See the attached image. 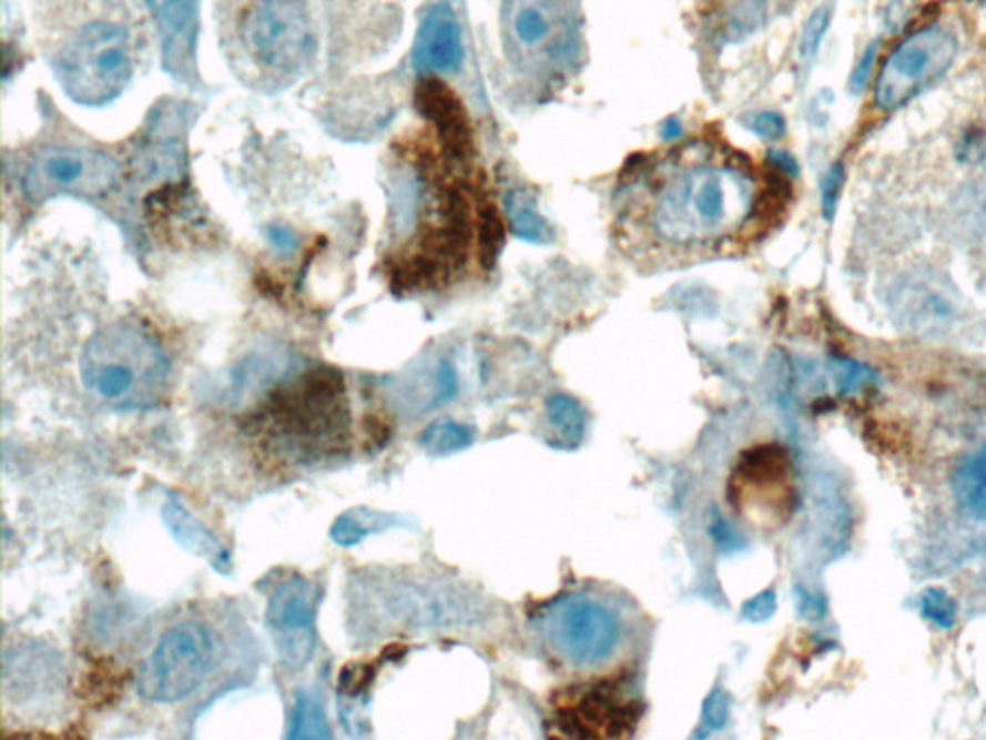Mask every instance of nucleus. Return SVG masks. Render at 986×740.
<instances>
[{"label":"nucleus","instance_id":"obj_1","mask_svg":"<svg viewBox=\"0 0 986 740\" xmlns=\"http://www.w3.org/2000/svg\"><path fill=\"white\" fill-rule=\"evenodd\" d=\"M773 182L721 141H688L627 169L617 193L621 234L672 255L740 245L775 213Z\"/></svg>","mask_w":986,"mask_h":740},{"label":"nucleus","instance_id":"obj_2","mask_svg":"<svg viewBox=\"0 0 986 740\" xmlns=\"http://www.w3.org/2000/svg\"><path fill=\"white\" fill-rule=\"evenodd\" d=\"M248 417L266 446L295 463L322 462L349 446L344 378L332 368L287 374Z\"/></svg>","mask_w":986,"mask_h":740},{"label":"nucleus","instance_id":"obj_3","mask_svg":"<svg viewBox=\"0 0 986 740\" xmlns=\"http://www.w3.org/2000/svg\"><path fill=\"white\" fill-rule=\"evenodd\" d=\"M80 374L91 396L120 410H149L170 388L169 353L140 324L118 321L89 337Z\"/></svg>","mask_w":986,"mask_h":740},{"label":"nucleus","instance_id":"obj_4","mask_svg":"<svg viewBox=\"0 0 986 740\" xmlns=\"http://www.w3.org/2000/svg\"><path fill=\"white\" fill-rule=\"evenodd\" d=\"M52 68L73 103L95 109L112 103L133 78L130 31L106 20L85 23L62 44Z\"/></svg>","mask_w":986,"mask_h":740},{"label":"nucleus","instance_id":"obj_5","mask_svg":"<svg viewBox=\"0 0 986 740\" xmlns=\"http://www.w3.org/2000/svg\"><path fill=\"white\" fill-rule=\"evenodd\" d=\"M501 41L512 67L532 78H563L578 60V28L567 0H504Z\"/></svg>","mask_w":986,"mask_h":740},{"label":"nucleus","instance_id":"obj_6","mask_svg":"<svg viewBox=\"0 0 986 740\" xmlns=\"http://www.w3.org/2000/svg\"><path fill=\"white\" fill-rule=\"evenodd\" d=\"M240 31L251 59L272 74H299L315 60L318 41L305 0H253Z\"/></svg>","mask_w":986,"mask_h":740},{"label":"nucleus","instance_id":"obj_7","mask_svg":"<svg viewBox=\"0 0 986 740\" xmlns=\"http://www.w3.org/2000/svg\"><path fill=\"white\" fill-rule=\"evenodd\" d=\"M216 638L201 621H183L166 630L143 661L138 692L146 702L176 703L203 685L216 663Z\"/></svg>","mask_w":986,"mask_h":740},{"label":"nucleus","instance_id":"obj_8","mask_svg":"<svg viewBox=\"0 0 986 740\" xmlns=\"http://www.w3.org/2000/svg\"><path fill=\"white\" fill-rule=\"evenodd\" d=\"M122 180V164L103 149L49 145L31 154L20 172V187L31 201L99 199Z\"/></svg>","mask_w":986,"mask_h":740},{"label":"nucleus","instance_id":"obj_9","mask_svg":"<svg viewBox=\"0 0 986 740\" xmlns=\"http://www.w3.org/2000/svg\"><path fill=\"white\" fill-rule=\"evenodd\" d=\"M957 57V39L943 26L915 31L888 54L878 74L875 103L896 111L951 70Z\"/></svg>","mask_w":986,"mask_h":740},{"label":"nucleus","instance_id":"obj_10","mask_svg":"<svg viewBox=\"0 0 986 740\" xmlns=\"http://www.w3.org/2000/svg\"><path fill=\"white\" fill-rule=\"evenodd\" d=\"M543 630L565 660L593 666L611 656L621 637L619 617L601 601L567 596L543 617Z\"/></svg>","mask_w":986,"mask_h":740},{"label":"nucleus","instance_id":"obj_11","mask_svg":"<svg viewBox=\"0 0 986 740\" xmlns=\"http://www.w3.org/2000/svg\"><path fill=\"white\" fill-rule=\"evenodd\" d=\"M321 598V588L301 575L279 582L268 598L266 625L279 660L292 671L305 669L313 660Z\"/></svg>","mask_w":986,"mask_h":740},{"label":"nucleus","instance_id":"obj_12","mask_svg":"<svg viewBox=\"0 0 986 740\" xmlns=\"http://www.w3.org/2000/svg\"><path fill=\"white\" fill-rule=\"evenodd\" d=\"M892 311L902 326L921 334H946L964 313L962 295L944 274L907 272L892 290Z\"/></svg>","mask_w":986,"mask_h":740},{"label":"nucleus","instance_id":"obj_13","mask_svg":"<svg viewBox=\"0 0 986 740\" xmlns=\"http://www.w3.org/2000/svg\"><path fill=\"white\" fill-rule=\"evenodd\" d=\"M382 604L392 619L413 627H454L484 619L480 601L438 582H394L384 588Z\"/></svg>","mask_w":986,"mask_h":740},{"label":"nucleus","instance_id":"obj_14","mask_svg":"<svg viewBox=\"0 0 986 740\" xmlns=\"http://www.w3.org/2000/svg\"><path fill=\"white\" fill-rule=\"evenodd\" d=\"M415 103L436 130L439 149L447 159L465 162L472 156V130L467 111L438 75H423L415 89Z\"/></svg>","mask_w":986,"mask_h":740},{"label":"nucleus","instance_id":"obj_15","mask_svg":"<svg viewBox=\"0 0 986 740\" xmlns=\"http://www.w3.org/2000/svg\"><path fill=\"white\" fill-rule=\"evenodd\" d=\"M465 60L462 30L454 8L438 2L424 10L413 44V67L420 75L451 74Z\"/></svg>","mask_w":986,"mask_h":740},{"label":"nucleus","instance_id":"obj_16","mask_svg":"<svg viewBox=\"0 0 986 740\" xmlns=\"http://www.w3.org/2000/svg\"><path fill=\"white\" fill-rule=\"evenodd\" d=\"M162 38L169 72L187 80L195 75L199 36V0H145Z\"/></svg>","mask_w":986,"mask_h":740},{"label":"nucleus","instance_id":"obj_17","mask_svg":"<svg viewBox=\"0 0 986 740\" xmlns=\"http://www.w3.org/2000/svg\"><path fill=\"white\" fill-rule=\"evenodd\" d=\"M162 520L176 544H180L183 550L190 551L191 556L205 559L214 571L224 575L234 569L230 551L222 546L211 528L203 525L187 507L183 506L182 499L177 496H170L164 501Z\"/></svg>","mask_w":986,"mask_h":740},{"label":"nucleus","instance_id":"obj_18","mask_svg":"<svg viewBox=\"0 0 986 740\" xmlns=\"http://www.w3.org/2000/svg\"><path fill=\"white\" fill-rule=\"evenodd\" d=\"M769 0H705L709 22L716 36L739 41L758 30L768 18Z\"/></svg>","mask_w":986,"mask_h":740},{"label":"nucleus","instance_id":"obj_19","mask_svg":"<svg viewBox=\"0 0 986 740\" xmlns=\"http://www.w3.org/2000/svg\"><path fill=\"white\" fill-rule=\"evenodd\" d=\"M956 504L973 519H986V446L965 455L952 478Z\"/></svg>","mask_w":986,"mask_h":740},{"label":"nucleus","instance_id":"obj_20","mask_svg":"<svg viewBox=\"0 0 986 740\" xmlns=\"http://www.w3.org/2000/svg\"><path fill=\"white\" fill-rule=\"evenodd\" d=\"M505 214L511 230L522 242L548 245L553 242V230L543 221L538 206L527 190H512L505 197Z\"/></svg>","mask_w":986,"mask_h":740},{"label":"nucleus","instance_id":"obj_21","mask_svg":"<svg viewBox=\"0 0 986 740\" xmlns=\"http://www.w3.org/2000/svg\"><path fill=\"white\" fill-rule=\"evenodd\" d=\"M399 523V517L394 514H384L368 507H353L339 515L329 528V538L344 548H352L355 544L363 543L366 536L376 535L382 530H388Z\"/></svg>","mask_w":986,"mask_h":740},{"label":"nucleus","instance_id":"obj_22","mask_svg":"<svg viewBox=\"0 0 986 740\" xmlns=\"http://www.w3.org/2000/svg\"><path fill=\"white\" fill-rule=\"evenodd\" d=\"M578 718V726L588 729L586 737H601V734H614L613 727H622L627 718V708L614 702L609 697H601L598 692H588L582 698L578 708H570L567 719ZM575 726V727H578Z\"/></svg>","mask_w":986,"mask_h":740},{"label":"nucleus","instance_id":"obj_23","mask_svg":"<svg viewBox=\"0 0 986 740\" xmlns=\"http://www.w3.org/2000/svg\"><path fill=\"white\" fill-rule=\"evenodd\" d=\"M549 423L556 430L557 444L575 447L585 436L586 418L580 405L570 397H551L548 404Z\"/></svg>","mask_w":986,"mask_h":740},{"label":"nucleus","instance_id":"obj_24","mask_svg":"<svg viewBox=\"0 0 986 740\" xmlns=\"http://www.w3.org/2000/svg\"><path fill=\"white\" fill-rule=\"evenodd\" d=\"M289 739L295 740H322L329 739L328 719L322 703L315 697L299 695L293 706L292 726H289Z\"/></svg>","mask_w":986,"mask_h":740},{"label":"nucleus","instance_id":"obj_25","mask_svg":"<svg viewBox=\"0 0 986 740\" xmlns=\"http://www.w3.org/2000/svg\"><path fill=\"white\" fill-rule=\"evenodd\" d=\"M957 219L964 224L965 234L980 245H986V176L973 182L959 197Z\"/></svg>","mask_w":986,"mask_h":740},{"label":"nucleus","instance_id":"obj_26","mask_svg":"<svg viewBox=\"0 0 986 740\" xmlns=\"http://www.w3.org/2000/svg\"><path fill=\"white\" fill-rule=\"evenodd\" d=\"M472 438H475V434L468 426L444 420V423H434L428 426L420 436V444L430 454L447 455L470 446Z\"/></svg>","mask_w":986,"mask_h":740},{"label":"nucleus","instance_id":"obj_27","mask_svg":"<svg viewBox=\"0 0 986 740\" xmlns=\"http://www.w3.org/2000/svg\"><path fill=\"white\" fill-rule=\"evenodd\" d=\"M921 611L928 621H933L943 629H951L956 624V601L952 600L943 588H928L927 592L923 594Z\"/></svg>","mask_w":986,"mask_h":740},{"label":"nucleus","instance_id":"obj_28","mask_svg":"<svg viewBox=\"0 0 986 740\" xmlns=\"http://www.w3.org/2000/svg\"><path fill=\"white\" fill-rule=\"evenodd\" d=\"M831 23V12L829 8L821 7L811 14L810 20L805 23L800 39V57L804 60H811L817 54L819 47L823 43L826 30Z\"/></svg>","mask_w":986,"mask_h":740},{"label":"nucleus","instance_id":"obj_29","mask_svg":"<svg viewBox=\"0 0 986 740\" xmlns=\"http://www.w3.org/2000/svg\"><path fill=\"white\" fill-rule=\"evenodd\" d=\"M376 675L374 663H352L344 667V671L339 675L337 689L342 695L349 698H358L365 692Z\"/></svg>","mask_w":986,"mask_h":740},{"label":"nucleus","instance_id":"obj_30","mask_svg":"<svg viewBox=\"0 0 986 740\" xmlns=\"http://www.w3.org/2000/svg\"><path fill=\"white\" fill-rule=\"evenodd\" d=\"M844 182H846V172H844L841 162H836L829 169L826 176L823 178V185H821V209H823L826 221H831L836 213Z\"/></svg>","mask_w":986,"mask_h":740},{"label":"nucleus","instance_id":"obj_31","mask_svg":"<svg viewBox=\"0 0 986 740\" xmlns=\"http://www.w3.org/2000/svg\"><path fill=\"white\" fill-rule=\"evenodd\" d=\"M834 376L842 389L854 392L865 384L875 381V373L871 368L863 367L860 363L850 359H838L834 363Z\"/></svg>","mask_w":986,"mask_h":740},{"label":"nucleus","instance_id":"obj_32","mask_svg":"<svg viewBox=\"0 0 986 740\" xmlns=\"http://www.w3.org/2000/svg\"><path fill=\"white\" fill-rule=\"evenodd\" d=\"M986 156V135L983 130H969L965 133L959 145H957V159L967 164H977L985 161Z\"/></svg>","mask_w":986,"mask_h":740},{"label":"nucleus","instance_id":"obj_33","mask_svg":"<svg viewBox=\"0 0 986 740\" xmlns=\"http://www.w3.org/2000/svg\"><path fill=\"white\" fill-rule=\"evenodd\" d=\"M729 719V698L715 690L703 703V721L709 729H721Z\"/></svg>","mask_w":986,"mask_h":740},{"label":"nucleus","instance_id":"obj_34","mask_svg":"<svg viewBox=\"0 0 986 740\" xmlns=\"http://www.w3.org/2000/svg\"><path fill=\"white\" fill-rule=\"evenodd\" d=\"M750 128L763 140H779L786 130V124H784V118L776 112H760L752 118Z\"/></svg>","mask_w":986,"mask_h":740},{"label":"nucleus","instance_id":"obj_35","mask_svg":"<svg viewBox=\"0 0 986 740\" xmlns=\"http://www.w3.org/2000/svg\"><path fill=\"white\" fill-rule=\"evenodd\" d=\"M775 594L768 590V592H761L760 596H755V598L745 604L744 616L750 621H763V619H768V617L775 614Z\"/></svg>","mask_w":986,"mask_h":740},{"label":"nucleus","instance_id":"obj_36","mask_svg":"<svg viewBox=\"0 0 986 740\" xmlns=\"http://www.w3.org/2000/svg\"><path fill=\"white\" fill-rule=\"evenodd\" d=\"M875 44H871L870 49L865 51L862 60H860V64L855 67L854 75H852V89L854 91H860L865 85V81L870 80L871 70H873V64H875Z\"/></svg>","mask_w":986,"mask_h":740},{"label":"nucleus","instance_id":"obj_37","mask_svg":"<svg viewBox=\"0 0 986 740\" xmlns=\"http://www.w3.org/2000/svg\"><path fill=\"white\" fill-rule=\"evenodd\" d=\"M713 533H715L716 543L721 544L723 548L734 550L740 544V538L736 536V533H734V530H732L719 515H716L715 523H713Z\"/></svg>","mask_w":986,"mask_h":740},{"label":"nucleus","instance_id":"obj_38","mask_svg":"<svg viewBox=\"0 0 986 740\" xmlns=\"http://www.w3.org/2000/svg\"><path fill=\"white\" fill-rule=\"evenodd\" d=\"M771 162H773V169L779 170V172H784V174H790V176H796L797 164L792 154L775 151V153H771Z\"/></svg>","mask_w":986,"mask_h":740},{"label":"nucleus","instance_id":"obj_39","mask_svg":"<svg viewBox=\"0 0 986 740\" xmlns=\"http://www.w3.org/2000/svg\"><path fill=\"white\" fill-rule=\"evenodd\" d=\"M680 135H682V125H680L677 120H669V122L663 125V138H665V140H679Z\"/></svg>","mask_w":986,"mask_h":740},{"label":"nucleus","instance_id":"obj_40","mask_svg":"<svg viewBox=\"0 0 986 740\" xmlns=\"http://www.w3.org/2000/svg\"><path fill=\"white\" fill-rule=\"evenodd\" d=\"M271 235L272 240H274V243H276V245H279V247H289V245H293V235L289 234V232H284V230H274V232H271Z\"/></svg>","mask_w":986,"mask_h":740}]
</instances>
